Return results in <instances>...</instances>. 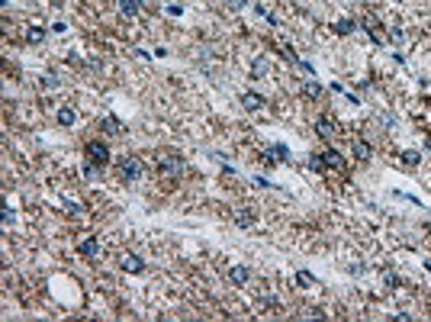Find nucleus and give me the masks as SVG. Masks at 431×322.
<instances>
[{"mask_svg": "<svg viewBox=\"0 0 431 322\" xmlns=\"http://www.w3.org/2000/svg\"><path fill=\"white\" fill-rule=\"evenodd\" d=\"M142 174H145V161H142L139 155H129V158L119 161V177H123L126 184H135V181H142Z\"/></svg>", "mask_w": 431, "mask_h": 322, "instance_id": "f257e3e1", "label": "nucleus"}, {"mask_svg": "<svg viewBox=\"0 0 431 322\" xmlns=\"http://www.w3.org/2000/svg\"><path fill=\"white\" fill-rule=\"evenodd\" d=\"M87 161H90V164H97V168H100V164H107V161H109V148L103 145V142H90V145H87Z\"/></svg>", "mask_w": 431, "mask_h": 322, "instance_id": "f03ea898", "label": "nucleus"}, {"mask_svg": "<svg viewBox=\"0 0 431 322\" xmlns=\"http://www.w3.org/2000/svg\"><path fill=\"white\" fill-rule=\"evenodd\" d=\"M319 158H322V164L325 168H331V171H338V174H345V158H341L338 152H335V148H325V152H319Z\"/></svg>", "mask_w": 431, "mask_h": 322, "instance_id": "7ed1b4c3", "label": "nucleus"}, {"mask_svg": "<svg viewBox=\"0 0 431 322\" xmlns=\"http://www.w3.org/2000/svg\"><path fill=\"white\" fill-rule=\"evenodd\" d=\"M119 264H123L126 274H142V271H145V261H142L139 254H123V261H119Z\"/></svg>", "mask_w": 431, "mask_h": 322, "instance_id": "20e7f679", "label": "nucleus"}, {"mask_svg": "<svg viewBox=\"0 0 431 322\" xmlns=\"http://www.w3.org/2000/svg\"><path fill=\"white\" fill-rule=\"evenodd\" d=\"M161 174H164V177H177V174H180V158H174V155H164V158H161Z\"/></svg>", "mask_w": 431, "mask_h": 322, "instance_id": "39448f33", "label": "nucleus"}, {"mask_svg": "<svg viewBox=\"0 0 431 322\" xmlns=\"http://www.w3.org/2000/svg\"><path fill=\"white\" fill-rule=\"evenodd\" d=\"M351 152H354V158L367 161L370 155H373V148H370V142H364V138H351Z\"/></svg>", "mask_w": 431, "mask_h": 322, "instance_id": "423d86ee", "label": "nucleus"}, {"mask_svg": "<svg viewBox=\"0 0 431 322\" xmlns=\"http://www.w3.org/2000/svg\"><path fill=\"white\" fill-rule=\"evenodd\" d=\"M229 280L241 287V284H248V280H251V271H248V268H241V264H235V268L229 271Z\"/></svg>", "mask_w": 431, "mask_h": 322, "instance_id": "0eeeda50", "label": "nucleus"}, {"mask_svg": "<svg viewBox=\"0 0 431 322\" xmlns=\"http://www.w3.org/2000/svg\"><path fill=\"white\" fill-rule=\"evenodd\" d=\"M77 252L84 254V258H97V254H100V242H97V238H87V242H81Z\"/></svg>", "mask_w": 431, "mask_h": 322, "instance_id": "6e6552de", "label": "nucleus"}, {"mask_svg": "<svg viewBox=\"0 0 431 322\" xmlns=\"http://www.w3.org/2000/svg\"><path fill=\"white\" fill-rule=\"evenodd\" d=\"M241 107H245V110H261L264 97H261V93H241Z\"/></svg>", "mask_w": 431, "mask_h": 322, "instance_id": "1a4fd4ad", "label": "nucleus"}, {"mask_svg": "<svg viewBox=\"0 0 431 322\" xmlns=\"http://www.w3.org/2000/svg\"><path fill=\"white\" fill-rule=\"evenodd\" d=\"M302 97H306V100H319V97H322V84H319V81H306V84H302Z\"/></svg>", "mask_w": 431, "mask_h": 322, "instance_id": "9d476101", "label": "nucleus"}, {"mask_svg": "<svg viewBox=\"0 0 431 322\" xmlns=\"http://www.w3.org/2000/svg\"><path fill=\"white\" fill-rule=\"evenodd\" d=\"M267 71H270L267 58H254L251 62V77H267Z\"/></svg>", "mask_w": 431, "mask_h": 322, "instance_id": "9b49d317", "label": "nucleus"}, {"mask_svg": "<svg viewBox=\"0 0 431 322\" xmlns=\"http://www.w3.org/2000/svg\"><path fill=\"white\" fill-rule=\"evenodd\" d=\"M267 158L270 161H286V158H290V148H286V145H270L267 148Z\"/></svg>", "mask_w": 431, "mask_h": 322, "instance_id": "f8f14e48", "label": "nucleus"}, {"mask_svg": "<svg viewBox=\"0 0 431 322\" xmlns=\"http://www.w3.org/2000/svg\"><path fill=\"white\" fill-rule=\"evenodd\" d=\"M316 132H319V136H331V132H338V129H335V119L322 116V119L316 123Z\"/></svg>", "mask_w": 431, "mask_h": 322, "instance_id": "ddd939ff", "label": "nucleus"}, {"mask_svg": "<svg viewBox=\"0 0 431 322\" xmlns=\"http://www.w3.org/2000/svg\"><path fill=\"white\" fill-rule=\"evenodd\" d=\"M74 119H77V113L71 107H62L58 110V126H74Z\"/></svg>", "mask_w": 431, "mask_h": 322, "instance_id": "4468645a", "label": "nucleus"}, {"mask_svg": "<svg viewBox=\"0 0 431 322\" xmlns=\"http://www.w3.org/2000/svg\"><path fill=\"white\" fill-rule=\"evenodd\" d=\"M119 10H123V16H135L142 10V0H123L119 3Z\"/></svg>", "mask_w": 431, "mask_h": 322, "instance_id": "2eb2a0df", "label": "nucleus"}, {"mask_svg": "<svg viewBox=\"0 0 431 322\" xmlns=\"http://www.w3.org/2000/svg\"><path fill=\"white\" fill-rule=\"evenodd\" d=\"M354 29H357V20H341V23H335V32H338V36H351Z\"/></svg>", "mask_w": 431, "mask_h": 322, "instance_id": "dca6fc26", "label": "nucleus"}, {"mask_svg": "<svg viewBox=\"0 0 431 322\" xmlns=\"http://www.w3.org/2000/svg\"><path fill=\"white\" fill-rule=\"evenodd\" d=\"M42 39H45V29H42V26H29V29H26V42L36 46V42H42Z\"/></svg>", "mask_w": 431, "mask_h": 322, "instance_id": "f3484780", "label": "nucleus"}, {"mask_svg": "<svg viewBox=\"0 0 431 322\" xmlns=\"http://www.w3.org/2000/svg\"><path fill=\"white\" fill-rule=\"evenodd\" d=\"M235 223H238V226H251L254 213H251V209H238V213H235Z\"/></svg>", "mask_w": 431, "mask_h": 322, "instance_id": "a211bd4d", "label": "nucleus"}, {"mask_svg": "<svg viewBox=\"0 0 431 322\" xmlns=\"http://www.w3.org/2000/svg\"><path fill=\"white\" fill-rule=\"evenodd\" d=\"M418 161H422V155H418V152H412V148H409V152H402V164H409V168H415Z\"/></svg>", "mask_w": 431, "mask_h": 322, "instance_id": "6ab92c4d", "label": "nucleus"}, {"mask_svg": "<svg viewBox=\"0 0 431 322\" xmlns=\"http://www.w3.org/2000/svg\"><path fill=\"white\" fill-rule=\"evenodd\" d=\"M296 284L300 287H316V277L309 274V271H300V274H296Z\"/></svg>", "mask_w": 431, "mask_h": 322, "instance_id": "aec40b11", "label": "nucleus"}, {"mask_svg": "<svg viewBox=\"0 0 431 322\" xmlns=\"http://www.w3.org/2000/svg\"><path fill=\"white\" fill-rule=\"evenodd\" d=\"M383 280H386V287H393V290L399 287V277H396L393 271H383Z\"/></svg>", "mask_w": 431, "mask_h": 322, "instance_id": "412c9836", "label": "nucleus"}, {"mask_svg": "<svg viewBox=\"0 0 431 322\" xmlns=\"http://www.w3.org/2000/svg\"><path fill=\"white\" fill-rule=\"evenodd\" d=\"M103 126H107V132H119V123H116L113 116H107V119H103Z\"/></svg>", "mask_w": 431, "mask_h": 322, "instance_id": "4be33fe9", "label": "nucleus"}, {"mask_svg": "<svg viewBox=\"0 0 431 322\" xmlns=\"http://www.w3.org/2000/svg\"><path fill=\"white\" fill-rule=\"evenodd\" d=\"M42 87H48V91H52V87H58V77H55V74L42 77Z\"/></svg>", "mask_w": 431, "mask_h": 322, "instance_id": "5701e85b", "label": "nucleus"}, {"mask_svg": "<svg viewBox=\"0 0 431 322\" xmlns=\"http://www.w3.org/2000/svg\"><path fill=\"white\" fill-rule=\"evenodd\" d=\"M389 36H393V42H399V46L406 42V32H402V29H389Z\"/></svg>", "mask_w": 431, "mask_h": 322, "instance_id": "b1692460", "label": "nucleus"}, {"mask_svg": "<svg viewBox=\"0 0 431 322\" xmlns=\"http://www.w3.org/2000/svg\"><path fill=\"white\" fill-rule=\"evenodd\" d=\"M168 13H171V16H180V13H184V7H180V3H171Z\"/></svg>", "mask_w": 431, "mask_h": 322, "instance_id": "393cba45", "label": "nucleus"}, {"mask_svg": "<svg viewBox=\"0 0 431 322\" xmlns=\"http://www.w3.org/2000/svg\"><path fill=\"white\" fill-rule=\"evenodd\" d=\"M229 7L232 10H241V7H245V0H229Z\"/></svg>", "mask_w": 431, "mask_h": 322, "instance_id": "a878e982", "label": "nucleus"}]
</instances>
